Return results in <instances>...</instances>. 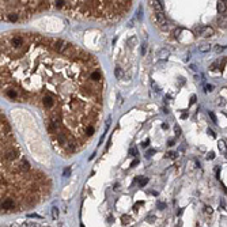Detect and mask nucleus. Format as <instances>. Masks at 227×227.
<instances>
[{
  "label": "nucleus",
  "mask_w": 227,
  "mask_h": 227,
  "mask_svg": "<svg viewBox=\"0 0 227 227\" xmlns=\"http://www.w3.org/2000/svg\"><path fill=\"white\" fill-rule=\"evenodd\" d=\"M154 11H163V1H150Z\"/></svg>",
  "instance_id": "13"
},
{
  "label": "nucleus",
  "mask_w": 227,
  "mask_h": 227,
  "mask_svg": "<svg viewBox=\"0 0 227 227\" xmlns=\"http://www.w3.org/2000/svg\"><path fill=\"white\" fill-rule=\"evenodd\" d=\"M218 145H219V150H220V151H223V152H227V147H226V144H224V142H219L218 143Z\"/></svg>",
  "instance_id": "21"
},
{
  "label": "nucleus",
  "mask_w": 227,
  "mask_h": 227,
  "mask_svg": "<svg viewBox=\"0 0 227 227\" xmlns=\"http://www.w3.org/2000/svg\"><path fill=\"white\" fill-rule=\"evenodd\" d=\"M195 102H196V97L195 95H192V98H190V105H193Z\"/></svg>",
  "instance_id": "39"
},
{
  "label": "nucleus",
  "mask_w": 227,
  "mask_h": 227,
  "mask_svg": "<svg viewBox=\"0 0 227 227\" xmlns=\"http://www.w3.org/2000/svg\"><path fill=\"white\" fill-rule=\"evenodd\" d=\"M80 227H84V224H83V223H80Z\"/></svg>",
  "instance_id": "47"
},
{
  "label": "nucleus",
  "mask_w": 227,
  "mask_h": 227,
  "mask_svg": "<svg viewBox=\"0 0 227 227\" xmlns=\"http://www.w3.org/2000/svg\"><path fill=\"white\" fill-rule=\"evenodd\" d=\"M204 88H205L204 91H205V93H208V91H212V90H214V86H212V84H205V86H204Z\"/></svg>",
  "instance_id": "26"
},
{
  "label": "nucleus",
  "mask_w": 227,
  "mask_h": 227,
  "mask_svg": "<svg viewBox=\"0 0 227 227\" xmlns=\"http://www.w3.org/2000/svg\"><path fill=\"white\" fill-rule=\"evenodd\" d=\"M114 190H118L120 189V185H118V184H114V188H113Z\"/></svg>",
  "instance_id": "45"
},
{
  "label": "nucleus",
  "mask_w": 227,
  "mask_h": 227,
  "mask_svg": "<svg viewBox=\"0 0 227 227\" xmlns=\"http://www.w3.org/2000/svg\"><path fill=\"white\" fill-rule=\"evenodd\" d=\"M226 158H227V152H226Z\"/></svg>",
  "instance_id": "49"
},
{
  "label": "nucleus",
  "mask_w": 227,
  "mask_h": 227,
  "mask_svg": "<svg viewBox=\"0 0 227 227\" xmlns=\"http://www.w3.org/2000/svg\"><path fill=\"white\" fill-rule=\"evenodd\" d=\"M169 56H170V51H169L167 48H162L161 51L158 52V57H159L161 60H167Z\"/></svg>",
  "instance_id": "12"
},
{
  "label": "nucleus",
  "mask_w": 227,
  "mask_h": 227,
  "mask_svg": "<svg viewBox=\"0 0 227 227\" xmlns=\"http://www.w3.org/2000/svg\"><path fill=\"white\" fill-rule=\"evenodd\" d=\"M131 220H132V218H131L129 215H123L121 216V223L124 224V226H126V224H129Z\"/></svg>",
  "instance_id": "17"
},
{
  "label": "nucleus",
  "mask_w": 227,
  "mask_h": 227,
  "mask_svg": "<svg viewBox=\"0 0 227 227\" xmlns=\"http://www.w3.org/2000/svg\"><path fill=\"white\" fill-rule=\"evenodd\" d=\"M216 8H218V11L220 14H223L227 10V1H218L216 3Z\"/></svg>",
  "instance_id": "14"
},
{
  "label": "nucleus",
  "mask_w": 227,
  "mask_h": 227,
  "mask_svg": "<svg viewBox=\"0 0 227 227\" xmlns=\"http://www.w3.org/2000/svg\"><path fill=\"white\" fill-rule=\"evenodd\" d=\"M133 182H137L139 184V186H144V185H147V182H148V178H144V177H137V178H135V181Z\"/></svg>",
  "instance_id": "16"
},
{
  "label": "nucleus",
  "mask_w": 227,
  "mask_h": 227,
  "mask_svg": "<svg viewBox=\"0 0 227 227\" xmlns=\"http://www.w3.org/2000/svg\"><path fill=\"white\" fill-rule=\"evenodd\" d=\"M199 51H200V52H203V53H205V52H209V51H211V45H208V44L201 45V46L199 48Z\"/></svg>",
  "instance_id": "20"
},
{
  "label": "nucleus",
  "mask_w": 227,
  "mask_h": 227,
  "mask_svg": "<svg viewBox=\"0 0 227 227\" xmlns=\"http://www.w3.org/2000/svg\"><path fill=\"white\" fill-rule=\"evenodd\" d=\"M205 212H207V214H212V208L208 207V205H205Z\"/></svg>",
  "instance_id": "36"
},
{
  "label": "nucleus",
  "mask_w": 227,
  "mask_h": 227,
  "mask_svg": "<svg viewBox=\"0 0 227 227\" xmlns=\"http://www.w3.org/2000/svg\"><path fill=\"white\" fill-rule=\"evenodd\" d=\"M71 174V169L70 167H67V169H64V177H68Z\"/></svg>",
  "instance_id": "33"
},
{
  "label": "nucleus",
  "mask_w": 227,
  "mask_h": 227,
  "mask_svg": "<svg viewBox=\"0 0 227 227\" xmlns=\"http://www.w3.org/2000/svg\"><path fill=\"white\" fill-rule=\"evenodd\" d=\"M142 204H143V201H139V203H136V204H135V209L137 208V207H140V205H142Z\"/></svg>",
  "instance_id": "44"
},
{
  "label": "nucleus",
  "mask_w": 227,
  "mask_h": 227,
  "mask_svg": "<svg viewBox=\"0 0 227 227\" xmlns=\"http://www.w3.org/2000/svg\"><path fill=\"white\" fill-rule=\"evenodd\" d=\"M165 207H166V204H165V203H158V208H159V209H163Z\"/></svg>",
  "instance_id": "35"
},
{
  "label": "nucleus",
  "mask_w": 227,
  "mask_h": 227,
  "mask_svg": "<svg viewBox=\"0 0 227 227\" xmlns=\"http://www.w3.org/2000/svg\"><path fill=\"white\" fill-rule=\"evenodd\" d=\"M145 53H147V44H145V42H144V44L142 45V54H143V56H144Z\"/></svg>",
  "instance_id": "28"
},
{
  "label": "nucleus",
  "mask_w": 227,
  "mask_h": 227,
  "mask_svg": "<svg viewBox=\"0 0 227 227\" xmlns=\"http://www.w3.org/2000/svg\"><path fill=\"white\" fill-rule=\"evenodd\" d=\"M166 156H167V158H170V159H175V158H177V154L171 151V152H167Z\"/></svg>",
  "instance_id": "25"
},
{
  "label": "nucleus",
  "mask_w": 227,
  "mask_h": 227,
  "mask_svg": "<svg viewBox=\"0 0 227 227\" xmlns=\"http://www.w3.org/2000/svg\"><path fill=\"white\" fill-rule=\"evenodd\" d=\"M54 6L57 8H63V7H68V1H64V0H57L54 1Z\"/></svg>",
  "instance_id": "18"
},
{
  "label": "nucleus",
  "mask_w": 227,
  "mask_h": 227,
  "mask_svg": "<svg viewBox=\"0 0 227 227\" xmlns=\"http://www.w3.org/2000/svg\"><path fill=\"white\" fill-rule=\"evenodd\" d=\"M114 75H116L117 79L123 78V70H121V67H118V65L116 67V70H114Z\"/></svg>",
  "instance_id": "19"
},
{
  "label": "nucleus",
  "mask_w": 227,
  "mask_h": 227,
  "mask_svg": "<svg viewBox=\"0 0 227 227\" xmlns=\"http://www.w3.org/2000/svg\"><path fill=\"white\" fill-rule=\"evenodd\" d=\"M208 133H209V135L212 136V137H215V136H216V135H215V132H214V131H212V129H208Z\"/></svg>",
  "instance_id": "41"
},
{
  "label": "nucleus",
  "mask_w": 227,
  "mask_h": 227,
  "mask_svg": "<svg viewBox=\"0 0 227 227\" xmlns=\"http://www.w3.org/2000/svg\"><path fill=\"white\" fill-rule=\"evenodd\" d=\"M154 21L161 29H166L167 21H166V16H165L163 11H154Z\"/></svg>",
  "instance_id": "6"
},
{
  "label": "nucleus",
  "mask_w": 227,
  "mask_h": 227,
  "mask_svg": "<svg viewBox=\"0 0 227 227\" xmlns=\"http://www.w3.org/2000/svg\"><path fill=\"white\" fill-rule=\"evenodd\" d=\"M129 154L133 155V156H135V155H137V148H136V147H132V148L129 150Z\"/></svg>",
  "instance_id": "29"
},
{
  "label": "nucleus",
  "mask_w": 227,
  "mask_h": 227,
  "mask_svg": "<svg viewBox=\"0 0 227 227\" xmlns=\"http://www.w3.org/2000/svg\"><path fill=\"white\" fill-rule=\"evenodd\" d=\"M214 158H215V154H214V152H209V154L207 155V159H214Z\"/></svg>",
  "instance_id": "38"
},
{
  "label": "nucleus",
  "mask_w": 227,
  "mask_h": 227,
  "mask_svg": "<svg viewBox=\"0 0 227 227\" xmlns=\"http://www.w3.org/2000/svg\"><path fill=\"white\" fill-rule=\"evenodd\" d=\"M68 46H70V44L67 41H64V40H60V38H59V40H52L51 41V48L54 52H57V53H60V54L65 53Z\"/></svg>",
  "instance_id": "3"
},
{
  "label": "nucleus",
  "mask_w": 227,
  "mask_h": 227,
  "mask_svg": "<svg viewBox=\"0 0 227 227\" xmlns=\"http://www.w3.org/2000/svg\"><path fill=\"white\" fill-rule=\"evenodd\" d=\"M11 227H16V226H15V224H14V226H11Z\"/></svg>",
  "instance_id": "48"
},
{
  "label": "nucleus",
  "mask_w": 227,
  "mask_h": 227,
  "mask_svg": "<svg viewBox=\"0 0 227 227\" xmlns=\"http://www.w3.org/2000/svg\"><path fill=\"white\" fill-rule=\"evenodd\" d=\"M174 132H175L177 136L181 135V128H180V125H175V126H174Z\"/></svg>",
  "instance_id": "27"
},
{
  "label": "nucleus",
  "mask_w": 227,
  "mask_h": 227,
  "mask_svg": "<svg viewBox=\"0 0 227 227\" xmlns=\"http://www.w3.org/2000/svg\"><path fill=\"white\" fill-rule=\"evenodd\" d=\"M90 80H93V82H95V83H99V82H102V75H101V71H98V70L93 71V72L90 73Z\"/></svg>",
  "instance_id": "11"
},
{
  "label": "nucleus",
  "mask_w": 227,
  "mask_h": 227,
  "mask_svg": "<svg viewBox=\"0 0 227 227\" xmlns=\"http://www.w3.org/2000/svg\"><path fill=\"white\" fill-rule=\"evenodd\" d=\"M136 165H139V159L136 158V159H133L132 161V163H131V166H136Z\"/></svg>",
  "instance_id": "37"
},
{
  "label": "nucleus",
  "mask_w": 227,
  "mask_h": 227,
  "mask_svg": "<svg viewBox=\"0 0 227 227\" xmlns=\"http://www.w3.org/2000/svg\"><path fill=\"white\" fill-rule=\"evenodd\" d=\"M208 116H209V118L212 120V123H215V124L218 123V120H216V116L214 114V112H208Z\"/></svg>",
  "instance_id": "23"
},
{
  "label": "nucleus",
  "mask_w": 227,
  "mask_h": 227,
  "mask_svg": "<svg viewBox=\"0 0 227 227\" xmlns=\"http://www.w3.org/2000/svg\"><path fill=\"white\" fill-rule=\"evenodd\" d=\"M52 216H53V219H57V216H59V209H57L56 207L52 208Z\"/></svg>",
  "instance_id": "22"
},
{
  "label": "nucleus",
  "mask_w": 227,
  "mask_h": 227,
  "mask_svg": "<svg viewBox=\"0 0 227 227\" xmlns=\"http://www.w3.org/2000/svg\"><path fill=\"white\" fill-rule=\"evenodd\" d=\"M224 49V46H220V45H216V48H215V52H216V53H220L222 51H223Z\"/></svg>",
  "instance_id": "30"
},
{
  "label": "nucleus",
  "mask_w": 227,
  "mask_h": 227,
  "mask_svg": "<svg viewBox=\"0 0 227 227\" xmlns=\"http://www.w3.org/2000/svg\"><path fill=\"white\" fill-rule=\"evenodd\" d=\"M3 90V94L6 95L7 98L12 99V101H16V102H22L26 99V93L25 90H18L15 87H4L1 88Z\"/></svg>",
  "instance_id": "2"
},
{
  "label": "nucleus",
  "mask_w": 227,
  "mask_h": 227,
  "mask_svg": "<svg viewBox=\"0 0 227 227\" xmlns=\"http://www.w3.org/2000/svg\"><path fill=\"white\" fill-rule=\"evenodd\" d=\"M29 218H35V219H41V216L38 214H30L29 215Z\"/></svg>",
  "instance_id": "34"
},
{
  "label": "nucleus",
  "mask_w": 227,
  "mask_h": 227,
  "mask_svg": "<svg viewBox=\"0 0 227 227\" xmlns=\"http://www.w3.org/2000/svg\"><path fill=\"white\" fill-rule=\"evenodd\" d=\"M155 220H156V218H155L154 215H148V216H147V222H148V223H154Z\"/></svg>",
  "instance_id": "24"
},
{
  "label": "nucleus",
  "mask_w": 227,
  "mask_h": 227,
  "mask_svg": "<svg viewBox=\"0 0 227 227\" xmlns=\"http://www.w3.org/2000/svg\"><path fill=\"white\" fill-rule=\"evenodd\" d=\"M21 154L16 145L7 144L6 142H1V163H8V162H16L21 161Z\"/></svg>",
  "instance_id": "1"
},
{
  "label": "nucleus",
  "mask_w": 227,
  "mask_h": 227,
  "mask_svg": "<svg viewBox=\"0 0 227 227\" xmlns=\"http://www.w3.org/2000/svg\"><path fill=\"white\" fill-rule=\"evenodd\" d=\"M155 150H148V151H147V154H145V156L147 158H150V156H152V154H155Z\"/></svg>",
  "instance_id": "32"
},
{
  "label": "nucleus",
  "mask_w": 227,
  "mask_h": 227,
  "mask_svg": "<svg viewBox=\"0 0 227 227\" xmlns=\"http://www.w3.org/2000/svg\"><path fill=\"white\" fill-rule=\"evenodd\" d=\"M215 22H216V26H218V27L226 29V27H227V15H223V14H220L218 18L215 19Z\"/></svg>",
  "instance_id": "10"
},
{
  "label": "nucleus",
  "mask_w": 227,
  "mask_h": 227,
  "mask_svg": "<svg viewBox=\"0 0 227 227\" xmlns=\"http://www.w3.org/2000/svg\"><path fill=\"white\" fill-rule=\"evenodd\" d=\"M195 31L203 38H209L215 34V30L211 27V26H200V27H196Z\"/></svg>",
  "instance_id": "5"
},
{
  "label": "nucleus",
  "mask_w": 227,
  "mask_h": 227,
  "mask_svg": "<svg viewBox=\"0 0 227 227\" xmlns=\"http://www.w3.org/2000/svg\"><path fill=\"white\" fill-rule=\"evenodd\" d=\"M167 128H169V125H167L166 123H163V124H162V129H167Z\"/></svg>",
  "instance_id": "42"
},
{
  "label": "nucleus",
  "mask_w": 227,
  "mask_h": 227,
  "mask_svg": "<svg viewBox=\"0 0 227 227\" xmlns=\"http://www.w3.org/2000/svg\"><path fill=\"white\" fill-rule=\"evenodd\" d=\"M1 209L3 212H11L15 209V203H14L12 199H4L3 203H1Z\"/></svg>",
  "instance_id": "8"
},
{
  "label": "nucleus",
  "mask_w": 227,
  "mask_h": 227,
  "mask_svg": "<svg viewBox=\"0 0 227 227\" xmlns=\"http://www.w3.org/2000/svg\"><path fill=\"white\" fill-rule=\"evenodd\" d=\"M148 145H150V139H147L145 142H143V143H142V147H143V148H147Z\"/></svg>",
  "instance_id": "31"
},
{
  "label": "nucleus",
  "mask_w": 227,
  "mask_h": 227,
  "mask_svg": "<svg viewBox=\"0 0 227 227\" xmlns=\"http://www.w3.org/2000/svg\"><path fill=\"white\" fill-rule=\"evenodd\" d=\"M29 170H30V165H29V162L26 161V159H21V161L14 166V171L18 173V174H23L25 171H29Z\"/></svg>",
  "instance_id": "7"
},
{
  "label": "nucleus",
  "mask_w": 227,
  "mask_h": 227,
  "mask_svg": "<svg viewBox=\"0 0 227 227\" xmlns=\"http://www.w3.org/2000/svg\"><path fill=\"white\" fill-rule=\"evenodd\" d=\"M190 70H192V71H195V72H196V71H197V68H196V65H195V64H192V65H190Z\"/></svg>",
  "instance_id": "43"
},
{
  "label": "nucleus",
  "mask_w": 227,
  "mask_h": 227,
  "mask_svg": "<svg viewBox=\"0 0 227 227\" xmlns=\"http://www.w3.org/2000/svg\"><path fill=\"white\" fill-rule=\"evenodd\" d=\"M42 106L46 109V110H51L56 106V97H54L52 93H46V94L42 97Z\"/></svg>",
  "instance_id": "4"
},
{
  "label": "nucleus",
  "mask_w": 227,
  "mask_h": 227,
  "mask_svg": "<svg viewBox=\"0 0 227 227\" xmlns=\"http://www.w3.org/2000/svg\"><path fill=\"white\" fill-rule=\"evenodd\" d=\"M169 145H174V140H170V142H169Z\"/></svg>",
  "instance_id": "46"
},
{
  "label": "nucleus",
  "mask_w": 227,
  "mask_h": 227,
  "mask_svg": "<svg viewBox=\"0 0 227 227\" xmlns=\"http://www.w3.org/2000/svg\"><path fill=\"white\" fill-rule=\"evenodd\" d=\"M84 133H86V136H87V137H91V136L95 133V126L94 125H88L87 128L84 129Z\"/></svg>",
  "instance_id": "15"
},
{
  "label": "nucleus",
  "mask_w": 227,
  "mask_h": 227,
  "mask_svg": "<svg viewBox=\"0 0 227 227\" xmlns=\"http://www.w3.org/2000/svg\"><path fill=\"white\" fill-rule=\"evenodd\" d=\"M219 171H220V169L219 167H215V173H216V177L219 178Z\"/></svg>",
  "instance_id": "40"
},
{
  "label": "nucleus",
  "mask_w": 227,
  "mask_h": 227,
  "mask_svg": "<svg viewBox=\"0 0 227 227\" xmlns=\"http://www.w3.org/2000/svg\"><path fill=\"white\" fill-rule=\"evenodd\" d=\"M3 18L8 22H16V21H19V12L18 11H8L4 14Z\"/></svg>",
  "instance_id": "9"
}]
</instances>
